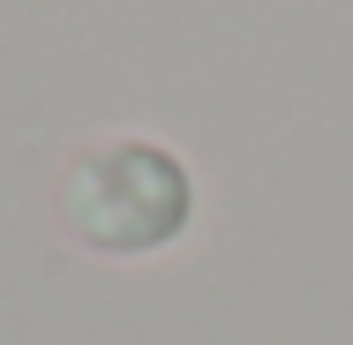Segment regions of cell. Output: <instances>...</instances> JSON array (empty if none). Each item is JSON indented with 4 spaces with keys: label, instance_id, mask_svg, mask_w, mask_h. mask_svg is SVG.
<instances>
[{
    "label": "cell",
    "instance_id": "6da1fadb",
    "mask_svg": "<svg viewBox=\"0 0 353 345\" xmlns=\"http://www.w3.org/2000/svg\"><path fill=\"white\" fill-rule=\"evenodd\" d=\"M61 218L75 240L105 248V255H143L158 240L181 233L188 218V173L173 165V150L158 143H98L83 150L61 180Z\"/></svg>",
    "mask_w": 353,
    "mask_h": 345
}]
</instances>
